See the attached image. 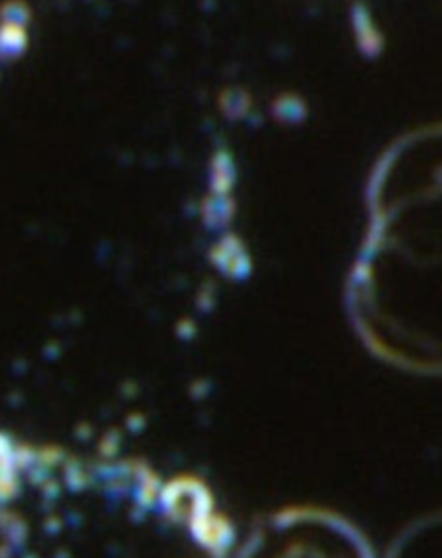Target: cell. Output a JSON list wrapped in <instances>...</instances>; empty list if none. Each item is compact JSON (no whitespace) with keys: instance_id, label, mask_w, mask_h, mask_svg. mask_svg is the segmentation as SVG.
Returning <instances> with one entry per match:
<instances>
[{"instance_id":"3957f363","label":"cell","mask_w":442,"mask_h":558,"mask_svg":"<svg viewBox=\"0 0 442 558\" xmlns=\"http://www.w3.org/2000/svg\"><path fill=\"white\" fill-rule=\"evenodd\" d=\"M372 229L442 240V124L398 140L372 183Z\"/></svg>"},{"instance_id":"6da1fadb","label":"cell","mask_w":442,"mask_h":558,"mask_svg":"<svg viewBox=\"0 0 442 558\" xmlns=\"http://www.w3.org/2000/svg\"><path fill=\"white\" fill-rule=\"evenodd\" d=\"M237 536L196 477L0 432V558H235Z\"/></svg>"},{"instance_id":"5b68a950","label":"cell","mask_w":442,"mask_h":558,"mask_svg":"<svg viewBox=\"0 0 442 558\" xmlns=\"http://www.w3.org/2000/svg\"><path fill=\"white\" fill-rule=\"evenodd\" d=\"M390 558H442V517L412 527Z\"/></svg>"},{"instance_id":"7a4b0ae2","label":"cell","mask_w":442,"mask_h":558,"mask_svg":"<svg viewBox=\"0 0 442 558\" xmlns=\"http://www.w3.org/2000/svg\"><path fill=\"white\" fill-rule=\"evenodd\" d=\"M366 342L390 364L442 373V240L370 229L353 283Z\"/></svg>"},{"instance_id":"277c9868","label":"cell","mask_w":442,"mask_h":558,"mask_svg":"<svg viewBox=\"0 0 442 558\" xmlns=\"http://www.w3.org/2000/svg\"><path fill=\"white\" fill-rule=\"evenodd\" d=\"M235 558H372V551L348 523L290 510L240 536Z\"/></svg>"}]
</instances>
